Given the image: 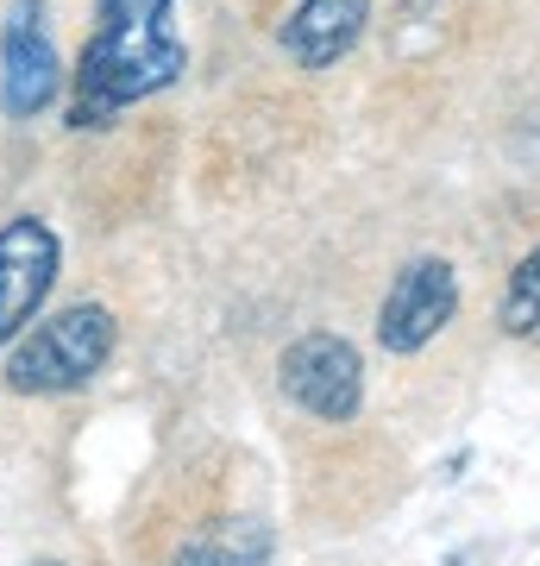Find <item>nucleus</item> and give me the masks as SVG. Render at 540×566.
<instances>
[{
  "instance_id": "nucleus-7",
  "label": "nucleus",
  "mask_w": 540,
  "mask_h": 566,
  "mask_svg": "<svg viewBox=\"0 0 540 566\" xmlns=\"http://www.w3.org/2000/svg\"><path fill=\"white\" fill-rule=\"evenodd\" d=\"M364 20H371V0H296V13L283 20L277 39L301 70H327L359 44Z\"/></svg>"
},
{
  "instance_id": "nucleus-8",
  "label": "nucleus",
  "mask_w": 540,
  "mask_h": 566,
  "mask_svg": "<svg viewBox=\"0 0 540 566\" xmlns=\"http://www.w3.org/2000/svg\"><path fill=\"white\" fill-rule=\"evenodd\" d=\"M271 554H277L271 523H258V516H233V523L201 528L195 542L177 554V566H264Z\"/></svg>"
},
{
  "instance_id": "nucleus-5",
  "label": "nucleus",
  "mask_w": 540,
  "mask_h": 566,
  "mask_svg": "<svg viewBox=\"0 0 540 566\" xmlns=\"http://www.w3.org/2000/svg\"><path fill=\"white\" fill-rule=\"evenodd\" d=\"M453 315H459V277H453V264L415 259L390 283V296H383L378 340H383V353H421Z\"/></svg>"
},
{
  "instance_id": "nucleus-2",
  "label": "nucleus",
  "mask_w": 540,
  "mask_h": 566,
  "mask_svg": "<svg viewBox=\"0 0 540 566\" xmlns=\"http://www.w3.org/2000/svg\"><path fill=\"white\" fill-rule=\"evenodd\" d=\"M114 353V315L100 303H76L39 322L13 353H7V385L20 397H57V390H82Z\"/></svg>"
},
{
  "instance_id": "nucleus-9",
  "label": "nucleus",
  "mask_w": 540,
  "mask_h": 566,
  "mask_svg": "<svg viewBox=\"0 0 540 566\" xmlns=\"http://www.w3.org/2000/svg\"><path fill=\"white\" fill-rule=\"evenodd\" d=\"M502 327L516 340H540V245L516 264V277L502 290Z\"/></svg>"
},
{
  "instance_id": "nucleus-10",
  "label": "nucleus",
  "mask_w": 540,
  "mask_h": 566,
  "mask_svg": "<svg viewBox=\"0 0 540 566\" xmlns=\"http://www.w3.org/2000/svg\"><path fill=\"white\" fill-rule=\"evenodd\" d=\"M39 566H63V560H39Z\"/></svg>"
},
{
  "instance_id": "nucleus-6",
  "label": "nucleus",
  "mask_w": 540,
  "mask_h": 566,
  "mask_svg": "<svg viewBox=\"0 0 540 566\" xmlns=\"http://www.w3.org/2000/svg\"><path fill=\"white\" fill-rule=\"evenodd\" d=\"M57 283V233L32 214L0 227V346L20 340Z\"/></svg>"
},
{
  "instance_id": "nucleus-3",
  "label": "nucleus",
  "mask_w": 540,
  "mask_h": 566,
  "mask_svg": "<svg viewBox=\"0 0 540 566\" xmlns=\"http://www.w3.org/2000/svg\"><path fill=\"white\" fill-rule=\"evenodd\" d=\"M283 390L320 422H352L364 403V365L340 334H301L277 365Z\"/></svg>"
},
{
  "instance_id": "nucleus-4",
  "label": "nucleus",
  "mask_w": 540,
  "mask_h": 566,
  "mask_svg": "<svg viewBox=\"0 0 540 566\" xmlns=\"http://www.w3.org/2000/svg\"><path fill=\"white\" fill-rule=\"evenodd\" d=\"M63 82L57 44L44 32V0H13L7 7V25H0V107L13 120H32L51 107Z\"/></svg>"
},
{
  "instance_id": "nucleus-1",
  "label": "nucleus",
  "mask_w": 540,
  "mask_h": 566,
  "mask_svg": "<svg viewBox=\"0 0 540 566\" xmlns=\"http://www.w3.org/2000/svg\"><path fill=\"white\" fill-rule=\"evenodd\" d=\"M182 76V39L170 0H95V32L82 44L70 126H114V114Z\"/></svg>"
}]
</instances>
